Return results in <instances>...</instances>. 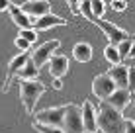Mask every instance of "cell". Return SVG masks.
Instances as JSON below:
<instances>
[{
  "label": "cell",
  "instance_id": "obj_19",
  "mask_svg": "<svg viewBox=\"0 0 135 133\" xmlns=\"http://www.w3.org/2000/svg\"><path fill=\"white\" fill-rule=\"evenodd\" d=\"M88 4H90V14L94 18H102L106 12V4L104 0H88Z\"/></svg>",
  "mask_w": 135,
  "mask_h": 133
},
{
  "label": "cell",
  "instance_id": "obj_23",
  "mask_svg": "<svg viewBox=\"0 0 135 133\" xmlns=\"http://www.w3.org/2000/svg\"><path fill=\"white\" fill-rule=\"evenodd\" d=\"M110 6H112V10H115V12H123L125 8H127V4H125V0H112Z\"/></svg>",
  "mask_w": 135,
  "mask_h": 133
},
{
  "label": "cell",
  "instance_id": "obj_1",
  "mask_svg": "<svg viewBox=\"0 0 135 133\" xmlns=\"http://www.w3.org/2000/svg\"><path fill=\"white\" fill-rule=\"evenodd\" d=\"M96 127L102 133H123L125 120L122 117V112L102 102L100 108L96 110Z\"/></svg>",
  "mask_w": 135,
  "mask_h": 133
},
{
  "label": "cell",
  "instance_id": "obj_12",
  "mask_svg": "<svg viewBox=\"0 0 135 133\" xmlns=\"http://www.w3.org/2000/svg\"><path fill=\"white\" fill-rule=\"evenodd\" d=\"M55 26H69V22L63 20V18H59V16H55V14H45V16L37 18V20L33 22V27H31V29H35V31H45V29L55 27Z\"/></svg>",
  "mask_w": 135,
  "mask_h": 133
},
{
  "label": "cell",
  "instance_id": "obj_24",
  "mask_svg": "<svg viewBox=\"0 0 135 133\" xmlns=\"http://www.w3.org/2000/svg\"><path fill=\"white\" fill-rule=\"evenodd\" d=\"M67 4H69V8H71V12L74 14V16H78V6H80V0H67Z\"/></svg>",
  "mask_w": 135,
  "mask_h": 133
},
{
  "label": "cell",
  "instance_id": "obj_7",
  "mask_svg": "<svg viewBox=\"0 0 135 133\" xmlns=\"http://www.w3.org/2000/svg\"><path fill=\"white\" fill-rule=\"evenodd\" d=\"M114 90H115V84L108 76V72H102V75H98L92 80V92H94V96H98L100 100H106Z\"/></svg>",
  "mask_w": 135,
  "mask_h": 133
},
{
  "label": "cell",
  "instance_id": "obj_10",
  "mask_svg": "<svg viewBox=\"0 0 135 133\" xmlns=\"http://www.w3.org/2000/svg\"><path fill=\"white\" fill-rule=\"evenodd\" d=\"M80 116H82V127H84V133H96L98 127H96V108L92 106V102L84 100L80 108Z\"/></svg>",
  "mask_w": 135,
  "mask_h": 133
},
{
  "label": "cell",
  "instance_id": "obj_11",
  "mask_svg": "<svg viewBox=\"0 0 135 133\" xmlns=\"http://www.w3.org/2000/svg\"><path fill=\"white\" fill-rule=\"evenodd\" d=\"M47 65H49V75L53 78H63L69 71V59L65 55H53L47 61Z\"/></svg>",
  "mask_w": 135,
  "mask_h": 133
},
{
  "label": "cell",
  "instance_id": "obj_22",
  "mask_svg": "<svg viewBox=\"0 0 135 133\" xmlns=\"http://www.w3.org/2000/svg\"><path fill=\"white\" fill-rule=\"evenodd\" d=\"M14 43H16V47L20 49V53H27L31 49V45L27 43L26 39H22V37H16V39H14Z\"/></svg>",
  "mask_w": 135,
  "mask_h": 133
},
{
  "label": "cell",
  "instance_id": "obj_5",
  "mask_svg": "<svg viewBox=\"0 0 135 133\" xmlns=\"http://www.w3.org/2000/svg\"><path fill=\"white\" fill-rule=\"evenodd\" d=\"M63 116H65V106H59V108H45L41 112L35 114V121L33 123H39V125H49V127H61L63 123Z\"/></svg>",
  "mask_w": 135,
  "mask_h": 133
},
{
  "label": "cell",
  "instance_id": "obj_17",
  "mask_svg": "<svg viewBox=\"0 0 135 133\" xmlns=\"http://www.w3.org/2000/svg\"><path fill=\"white\" fill-rule=\"evenodd\" d=\"M115 49H118V55H119V59H127V57H129V53H131V49H133V37L129 35L127 39L119 41V43L115 45Z\"/></svg>",
  "mask_w": 135,
  "mask_h": 133
},
{
  "label": "cell",
  "instance_id": "obj_15",
  "mask_svg": "<svg viewBox=\"0 0 135 133\" xmlns=\"http://www.w3.org/2000/svg\"><path fill=\"white\" fill-rule=\"evenodd\" d=\"M73 57L78 63H88L92 59V45L86 43V41H78L73 47Z\"/></svg>",
  "mask_w": 135,
  "mask_h": 133
},
{
  "label": "cell",
  "instance_id": "obj_13",
  "mask_svg": "<svg viewBox=\"0 0 135 133\" xmlns=\"http://www.w3.org/2000/svg\"><path fill=\"white\" fill-rule=\"evenodd\" d=\"M108 76L114 80L115 88H127V76H129V68L125 65H112V68L108 71ZM129 90V88H127Z\"/></svg>",
  "mask_w": 135,
  "mask_h": 133
},
{
  "label": "cell",
  "instance_id": "obj_14",
  "mask_svg": "<svg viewBox=\"0 0 135 133\" xmlns=\"http://www.w3.org/2000/svg\"><path fill=\"white\" fill-rule=\"evenodd\" d=\"M8 12H10V18L14 20V24L20 27V29H31V27H33L35 20H31L30 16H26V14L20 10V6L10 4V6H8Z\"/></svg>",
  "mask_w": 135,
  "mask_h": 133
},
{
  "label": "cell",
  "instance_id": "obj_18",
  "mask_svg": "<svg viewBox=\"0 0 135 133\" xmlns=\"http://www.w3.org/2000/svg\"><path fill=\"white\" fill-rule=\"evenodd\" d=\"M104 57H106V61H108L110 65H119V63H122V59H119V55H118V49L112 43L104 49Z\"/></svg>",
  "mask_w": 135,
  "mask_h": 133
},
{
  "label": "cell",
  "instance_id": "obj_16",
  "mask_svg": "<svg viewBox=\"0 0 135 133\" xmlns=\"http://www.w3.org/2000/svg\"><path fill=\"white\" fill-rule=\"evenodd\" d=\"M37 75H39V68H37L33 63H31V59H30V57H27V61L24 63V67L18 71L16 78H18V80H35V78H37Z\"/></svg>",
  "mask_w": 135,
  "mask_h": 133
},
{
  "label": "cell",
  "instance_id": "obj_25",
  "mask_svg": "<svg viewBox=\"0 0 135 133\" xmlns=\"http://www.w3.org/2000/svg\"><path fill=\"white\" fill-rule=\"evenodd\" d=\"M12 4V0H0V12H4V10H8V6Z\"/></svg>",
  "mask_w": 135,
  "mask_h": 133
},
{
  "label": "cell",
  "instance_id": "obj_9",
  "mask_svg": "<svg viewBox=\"0 0 135 133\" xmlns=\"http://www.w3.org/2000/svg\"><path fill=\"white\" fill-rule=\"evenodd\" d=\"M27 57H30L27 53H20V55H16V57H14L12 61L8 63V71H6V78H4L2 92H8V88H10V84H12L14 76H16V75H18V71L24 67V63L27 61Z\"/></svg>",
  "mask_w": 135,
  "mask_h": 133
},
{
  "label": "cell",
  "instance_id": "obj_6",
  "mask_svg": "<svg viewBox=\"0 0 135 133\" xmlns=\"http://www.w3.org/2000/svg\"><path fill=\"white\" fill-rule=\"evenodd\" d=\"M20 10L31 20H37L45 14H51V2L49 0H26L24 4H20Z\"/></svg>",
  "mask_w": 135,
  "mask_h": 133
},
{
  "label": "cell",
  "instance_id": "obj_3",
  "mask_svg": "<svg viewBox=\"0 0 135 133\" xmlns=\"http://www.w3.org/2000/svg\"><path fill=\"white\" fill-rule=\"evenodd\" d=\"M61 129L65 133H84L80 108H78L76 104H69V106H65V116H63Z\"/></svg>",
  "mask_w": 135,
  "mask_h": 133
},
{
  "label": "cell",
  "instance_id": "obj_26",
  "mask_svg": "<svg viewBox=\"0 0 135 133\" xmlns=\"http://www.w3.org/2000/svg\"><path fill=\"white\" fill-rule=\"evenodd\" d=\"M53 88L55 90H61L63 88V80L61 78H53Z\"/></svg>",
  "mask_w": 135,
  "mask_h": 133
},
{
  "label": "cell",
  "instance_id": "obj_8",
  "mask_svg": "<svg viewBox=\"0 0 135 133\" xmlns=\"http://www.w3.org/2000/svg\"><path fill=\"white\" fill-rule=\"evenodd\" d=\"M133 100V96H131V92H129L127 88H115L114 92H112L108 98L104 100L108 106H112L114 110H118V112H122V110L127 106L129 102Z\"/></svg>",
  "mask_w": 135,
  "mask_h": 133
},
{
  "label": "cell",
  "instance_id": "obj_4",
  "mask_svg": "<svg viewBox=\"0 0 135 133\" xmlns=\"http://www.w3.org/2000/svg\"><path fill=\"white\" fill-rule=\"evenodd\" d=\"M59 47H61V41H59V39H51V41H45V43H41L39 47H35V51L30 55L31 63H33L37 68H41V67H43L45 63L51 59V55L57 51Z\"/></svg>",
  "mask_w": 135,
  "mask_h": 133
},
{
  "label": "cell",
  "instance_id": "obj_20",
  "mask_svg": "<svg viewBox=\"0 0 135 133\" xmlns=\"http://www.w3.org/2000/svg\"><path fill=\"white\" fill-rule=\"evenodd\" d=\"M18 37L26 39L30 45H33V43H35V39H37V31H35V29H20Z\"/></svg>",
  "mask_w": 135,
  "mask_h": 133
},
{
  "label": "cell",
  "instance_id": "obj_2",
  "mask_svg": "<svg viewBox=\"0 0 135 133\" xmlns=\"http://www.w3.org/2000/svg\"><path fill=\"white\" fill-rule=\"evenodd\" d=\"M20 82V98L24 102V108L27 114H33V108L37 104V100L45 94L47 86L43 84L41 80H18Z\"/></svg>",
  "mask_w": 135,
  "mask_h": 133
},
{
  "label": "cell",
  "instance_id": "obj_21",
  "mask_svg": "<svg viewBox=\"0 0 135 133\" xmlns=\"http://www.w3.org/2000/svg\"><path fill=\"white\" fill-rule=\"evenodd\" d=\"M33 129L37 133H65L61 127H49V125H39V123H33Z\"/></svg>",
  "mask_w": 135,
  "mask_h": 133
}]
</instances>
